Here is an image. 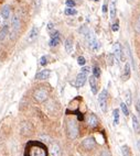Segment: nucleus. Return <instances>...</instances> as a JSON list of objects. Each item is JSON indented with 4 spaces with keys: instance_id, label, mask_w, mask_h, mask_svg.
<instances>
[{
    "instance_id": "obj_40",
    "label": "nucleus",
    "mask_w": 140,
    "mask_h": 156,
    "mask_svg": "<svg viewBox=\"0 0 140 156\" xmlns=\"http://www.w3.org/2000/svg\"><path fill=\"white\" fill-rule=\"evenodd\" d=\"M100 156H112V155H110V153L108 151H103Z\"/></svg>"
},
{
    "instance_id": "obj_26",
    "label": "nucleus",
    "mask_w": 140,
    "mask_h": 156,
    "mask_svg": "<svg viewBox=\"0 0 140 156\" xmlns=\"http://www.w3.org/2000/svg\"><path fill=\"white\" fill-rule=\"evenodd\" d=\"M93 76L95 78L100 77V69H99L98 66H95V67H94V69H93Z\"/></svg>"
},
{
    "instance_id": "obj_9",
    "label": "nucleus",
    "mask_w": 140,
    "mask_h": 156,
    "mask_svg": "<svg viewBox=\"0 0 140 156\" xmlns=\"http://www.w3.org/2000/svg\"><path fill=\"white\" fill-rule=\"evenodd\" d=\"M82 145L85 149H88L89 151V149H94V146L96 145V141L95 139H93V137H87V139H85L83 141Z\"/></svg>"
},
{
    "instance_id": "obj_10",
    "label": "nucleus",
    "mask_w": 140,
    "mask_h": 156,
    "mask_svg": "<svg viewBox=\"0 0 140 156\" xmlns=\"http://www.w3.org/2000/svg\"><path fill=\"white\" fill-rule=\"evenodd\" d=\"M97 78H95L94 76H92V77H89V85H91V90H92V92L94 94V95H96L97 94V90H98V85H97V80H96Z\"/></svg>"
},
{
    "instance_id": "obj_11",
    "label": "nucleus",
    "mask_w": 140,
    "mask_h": 156,
    "mask_svg": "<svg viewBox=\"0 0 140 156\" xmlns=\"http://www.w3.org/2000/svg\"><path fill=\"white\" fill-rule=\"evenodd\" d=\"M50 74H51V71L49 69H43V71H39L38 74L35 75V78L39 79V80H44V79H48Z\"/></svg>"
},
{
    "instance_id": "obj_6",
    "label": "nucleus",
    "mask_w": 140,
    "mask_h": 156,
    "mask_svg": "<svg viewBox=\"0 0 140 156\" xmlns=\"http://www.w3.org/2000/svg\"><path fill=\"white\" fill-rule=\"evenodd\" d=\"M67 129H68V134L70 136L72 137V139H75L77 134H79V128H77V123L75 121H70L68 122V126H67Z\"/></svg>"
},
{
    "instance_id": "obj_14",
    "label": "nucleus",
    "mask_w": 140,
    "mask_h": 156,
    "mask_svg": "<svg viewBox=\"0 0 140 156\" xmlns=\"http://www.w3.org/2000/svg\"><path fill=\"white\" fill-rule=\"evenodd\" d=\"M0 14L2 16V17L6 19V20H9V18L11 16V9L9 6H4V7L1 8V11H0Z\"/></svg>"
},
{
    "instance_id": "obj_35",
    "label": "nucleus",
    "mask_w": 140,
    "mask_h": 156,
    "mask_svg": "<svg viewBox=\"0 0 140 156\" xmlns=\"http://www.w3.org/2000/svg\"><path fill=\"white\" fill-rule=\"evenodd\" d=\"M107 7H108V4H107V0H105V4H103V8H102L103 13H106L107 12Z\"/></svg>"
},
{
    "instance_id": "obj_8",
    "label": "nucleus",
    "mask_w": 140,
    "mask_h": 156,
    "mask_svg": "<svg viewBox=\"0 0 140 156\" xmlns=\"http://www.w3.org/2000/svg\"><path fill=\"white\" fill-rule=\"evenodd\" d=\"M86 80H87V75L84 74V73H79L77 76H76V80H75V86L76 87H83V86L85 85Z\"/></svg>"
},
{
    "instance_id": "obj_20",
    "label": "nucleus",
    "mask_w": 140,
    "mask_h": 156,
    "mask_svg": "<svg viewBox=\"0 0 140 156\" xmlns=\"http://www.w3.org/2000/svg\"><path fill=\"white\" fill-rule=\"evenodd\" d=\"M38 34H39V29L37 27H32V30L30 31V34H29L28 40H29V41H33L34 39L38 36Z\"/></svg>"
},
{
    "instance_id": "obj_33",
    "label": "nucleus",
    "mask_w": 140,
    "mask_h": 156,
    "mask_svg": "<svg viewBox=\"0 0 140 156\" xmlns=\"http://www.w3.org/2000/svg\"><path fill=\"white\" fill-rule=\"evenodd\" d=\"M65 4H66V6L70 7V8H73L74 6H75V2H74L73 0H66V2H65Z\"/></svg>"
},
{
    "instance_id": "obj_4",
    "label": "nucleus",
    "mask_w": 140,
    "mask_h": 156,
    "mask_svg": "<svg viewBox=\"0 0 140 156\" xmlns=\"http://www.w3.org/2000/svg\"><path fill=\"white\" fill-rule=\"evenodd\" d=\"M113 50H114V55L116 56V58L119 62H126V58H125V54H124V50L121 48L120 43L116 42L115 44L113 45Z\"/></svg>"
},
{
    "instance_id": "obj_30",
    "label": "nucleus",
    "mask_w": 140,
    "mask_h": 156,
    "mask_svg": "<svg viewBox=\"0 0 140 156\" xmlns=\"http://www.w3.org/2000/svg\"><path fill=\"white\" fill-rule=\"evenodd\" d=\"M77 63H79V65H82V66H84V65H85V63H86L85 57H84V56H79V57L77 58Z\"/></svg>"
},
{
    "instance_id": "obj_28",
    "label": "nucleus",
    "mask_w": 140,
    "mask_h": 156,
    "mask_svg": "<svg viewBox=\"0 0 140 156\" xmlns=\"http://www.w3.org/2000/svg\"><path fill=\"white\" fill-rule=\"evenodd\" d=\"M107 63H108L109 66H113L114 65V54L107 55Z\"/></svg>"
},
{
    "instance_id": "obj_5",
    "label": "nucleus",
    "mask_w": 140,
    "mask_h": 156,
    "mask_svg": "<svg viewBox=\"0 0 140 156\" xmlns=\"http://www.w3.org/2000/svg\"><path fill=\"white\" fill-rule=\"evenodd\" d=\"M20 29V19L18 16H14L11 21V39H13V36L17 34V32Z\"/></svg>"
},
{
    "instance_id": "obj_41",
    "label": "nucleus",
    "mask_w": 140,
    "mask_h": 156,
    "mask_svg": "<svg viewBox=\"0 0 140 156\" xmlns=\"http://www.w3.org/2000/svg\"><path fill=\"white\" fill-rule=\"evenodd\" d=\"M40 6H41V0H35V8L39 9Z\"/></svg>"
},
{
    "instance_id": "obj_21",
    "label": "nucleus",
    "mask_w": 140,
    "mask_h": 156,
    "mask_svg": "<svg viewBox=\"0 0 140 156\" xmlns=\"http://www.w3.org/2000/svg\"><path fill=\"white\" fill-rule=\"evenodd\" d=\"M124 97H125V100H126V105H131V92L130 90H126L125 94H124Z\"/></svg>"
},
{
    "instance_id": "obj_15",
    "label": "nucleus",
    "mask_w": 140,
    "mask_h": 156,
    "mask_svg": "<svg viewBox=\"0 0 140 156\" xmlns=\"http://www.w3.org/2000/svg\"><path fill=\"white\" fill-rule=\"evenodd\" d=\"M50 154L52 156H60L61 154V147L58 146V144H52L50 147Z\"/></svg>"
},
{
    "instance_id": "obj_44",
    "label": "nucleus",
    "mask_w": 140,
    "mask_h": 156,
    "mask_svg": "<svg viewBox=\"0 0 140 156\" xmlns=\"http://www.w3.org/2000/svg\"><path fill=\"white\" fill-rule=\"evenodd\" d=\"M95 1H98V0H95Z\"/></svg>"
},
{
    "instance_id": "obj_42",
    "label": "nucleus",
    "mask_w": 140,
    "mask_h": 156,
    "mask_svg": "<svg viewBox=\"0 0 140 156\" xmlns=\"http://www.w3.org/2000/svg\"><path fill=\"white\" fill-rule=\"evenodd\" d=\"M48 29L49 30H52V29H53V23H52V22H49L48 23Z\"/></svg>"
},
{
    "instance_id": "obj_27",
    "label": "nucleus",
    "mask_w": 140,
    "mask_h": 156,
    "mask_svg": "<svg viewBox=\"0 0 140 156\" xmlns=\"http://www.w3.org/2000/svg\"><path fill=\"white\" fill-rule=\"evenodd\" d=\"M58 43H60V36L53 37L50 41V46H56V45H58Z\"/></svg>"
},
{
    "instance_id": "obj_12",
    "label": "nucleus",
    "mask_w": 140,
    "mask_h": 156,
    "mask_svg": "<svg viewBox=\"0 0 140 156\" xmlns=\"http://www.w3.org/2000/svg\"><path fill=\"white\" fill-rule=\"evenodd\" d=\"M130 74H131V71H130V65L129 63H126L125 64V68H124V74L121 76L123 78V82H126L130 78Z\"/></svg>"
},
{
    "instance_id": "obj_34",
    "label": "nucleus",
    "mask_w": 140,
    "mask_h": 156,
    "mask_svg": "<svg viewBox=\"0 0 140 156\" xmlns=\"http://www.w3.org/2000/svg\"><path fill=\"white\" fill-rule=\"evenodd\" d=\"M6 22H7V20L4 19L1 14H0V27H4V25H6Z\"/></svg>"
},
{
    "instance_id": "obj_19",
    "label": "nucleus",
    "mask_w": 140,
    "mask_h": 156,
    "mask_svg": "<svg viewBox=\"0 0 140 156\" xmlns=\"http://www.w3.org/2000/svg\"><path fill=\"white\" fill-rule=\"evenodd\" d=\"M9 30H10V27L7 25V24L2 27V30L0 31V41H2V40L6 39V36L9 34Z\"/></svg>"
},
{
    "instance_id": "obj_3",
    "label": "nucleus",
    "mask_w": 140,
    "mask_h": 156,
    "mask_svg": "<svg viewBox=\"0 0 140 156\" xmlns=\"http://www.w3.org/2000/svg\"><path fill=\"white\" fill-rule=\"evenodd\" d=\"M107 98H108V91L106 89H103L98 96V103L103 112L107 111Z\"/></svg>"
},
{
    "instance_id": "obj_32",
    "label": "nucleus",
    "mask_w": 140,
    "mask_h": 156,
    "mask_svg": "<svg viewBox=\"0 0 140 156\" xmlns=\"http://www.w3.org/2000/svg\"><path fill=\"white\" fill-rule=\"evenodd\" d=\"M136 110H137V112H138V114H139V117H140V100L138 98H137V100H136Z\"/></svg>"
},
{
    "instance_id": "obj_25",
    "label": "nucleus",
    "mask_w": 140,
    "mask_h": 156,
    "mask_svg": "<svg viewBox=\"0 0 140 156\" xmlns=\"http://www.w3.org/2000/svg\"><path fill=\"white\" fill-rule=\"evenodd\" d=\"M64 12H65V14H66V16H74V14L77 13V11H76L75 9H73V8H70V7L66 8Z\"/></svg>"
},
{
    "instance_id": "obj_16",
    "label": "nucleus",
    "mask_w": 140,
    "mask_h": 156,
    "mask_svg": "<svg viewBox=\"0 0 140 156\" xmlns=\"http://www.w3.org/2000/svg\"><path fill=\"white\" fill-rule=\"evenodd\" d=\"M116 2H117V0H112V1H110L109 11H110V18H112V19H115V18H116V12H117Z\"/></svg>"
},
{
    "instance_id": "obj_43",
    "label": "nucleus",
    "mask_w": 140,
    "mask_h": 156,
    "mask_svg": "<svg viewBox=\"0 0 140 156\" xmlns=\"http://www.w3.org/2000/svg\"><path fill=\"white\" fill-rule=\"evenodd\" d=\"M138 149H140V141H139V142H138Z\"/></svg>"
},
{
    "instance_id": "obj_13",
    "label": "nucleus",
    "mask_w": 140,
    "mask_h": 156,
    "mask_svg": "<svg viewBox=\"0 0 140 156\" xmlns=\"http://www.w3.org/2000/svg\"><path fill=\"white\" fill-rule=\"evenodd\" d=\"M64 48H65V51L66 53H72L73 52V48H74V44H73V39L72 37H68L66 39V41H65V44H64Z\"/></svg>"
},
{
    "instance_id": "obj_36",
    "label": "nucleus",
    "mask_w": 140,
    "mask_h": 156,
    "mask_svg": "<svg viewBox=\"0 0 140 156\" xmlns=\"http://www.w3.org/2000/svg\"><path fill=\"white\" fill-rule=\"evenodd\" d=\"M50 36H51V39H53V37H58V36H60V33H58V31H53V32H51Z\"/></svg>"
},
{
    "instance_id": "obj_39",
    "label": "nucleus",
    "mask_w": 140,
    "mask_h": 156,
    "mask_svg": "<svg viewBox=\"0 0 140 156\" xmlns=\"http://www.w3.org/2000/svg\"><path fill=\"white\" fill-rule=\"evenodd\" d=\"M118 22H116V23H114L113 25H112V30L113 31H115V32H116V31H118Z\"/></svg>"
},
{
    "instance_id": "obj_37",
    "label": "nucleus",
    "mask_w": 140,
    "mask_h": 156,
    "mask_svg": "<svg viewBox=\"0 0 140 156\" xmlns=\"http://www.w3.org/2000/svg\"><path fill=\"white\" fill-rule=\"evenodd\" d=\"M89 71H91V68L88 67V66H84V67L82 68V73H84V74H88Z\"/></svg>"
},
{
    "instance_id": "obj_24",
    "label": "nucleus",
    "mask_w": 140,
    "mask_h": 156,
    "mask_svg": "<svg viewBox=\"0 0 140 156\" xmlns=\"http://www.w3.org/2000/svg\"><path fill=\"white\" fill-rule=\"evenodd\" d=\"M120 109H121V111L125 115H129V110H128V107L125 102H120Z\"/></svg>"
},
{
    "instance_id": "obj_1",
    "label": "nucleus",
    "mask_w": 140,
    "mask_h": 156,
    "mask_svg": "<svg viewBox=\"0 0 140 156\" xmlns=\"http://www.w3.org/2000/svg\"><path fill=\"white\" fill-rule=\"evenodd\" d=\"M48 152L42 144L33 143L28 147V156H46Z\"/></svg>"
},
{
    "instance_id": "obj_18",
    "label": "nucleus",
    "mask_w": 140,
    "mask_h": 156,
    "mask_svg": "<svg viewBox=\"0 0 140 156\" xmlns=\"http://www.w3.org/2000/svg\"><path fill=\"white\" fill-rule=\"evenodd\" d=\"M133 126L135 132H136L137 134H139L140 133V123H139V119L137 118L136 115H133Z\"/></svg>"
},
{
    "instance_id": "obj_22",
    "label": "nucleus",
    "mask_w": 140,
    "mask_h": 156,
    "mask_svg": "<svg viewBox=\"0 0 140 156\" xmlns=\"http://www.w3.org/2000/svg\"><path fill=\"white\" fill-rule=\"evenodd\" d=\"M113 115H114V124L117 126V124L119 123V110H118V109H115L113 112Z\"/></svg>"
},
{
    "instance_id": "obj_38",
    "label": "nucleus",
    "mask_w": 140,
    "mask_h": 156,
    "mask_svg": "<svg viewBox=\"0 0 140 156\" xmlns=\"http://www.w3.org/2000/svg\"><path fill=\"white\" fill-rule=\"evenodd\" d=\"M136 30H137V32H138V33H140V17L138 18V20H137Z\"/></svg>"
},
{
    "instance_id": "obj_29",
    "label": "nucleus",
    "mask_w": 140,
    "mask_h": 156,
    "mask_svg": "<svg viewBox=\"0 0 140 156\" xmlns=\"http://www.w3.org/2000/svg\"><path fill=\"white\" fill-rule=\"evenodd\" d=\"M46 64H48V56H42L40 58V65L41 66H45Z\"/></svg>"
},
{
    "instance_id": "obj_31",
    "label": "nucleus",
    "mask_w": 140,
    "mask_h": 156,
    "mask_svg": "<svg viewBox=\"0 0 140 156\" xmlns=\"http://www.w3.org/2000/svg\"><path fill=\"white\" fill-rule=\"evenodd\" d=\"M88 27H86V25H83L82 27H81V30H79V32H81V33L83 34V35H85L86 33H87V32H88Z\"/></svg>"
},
{
    "instance_id": "obj_23",
    "label": "nucleus",
    "mask_w": 140,
    "mask_h": 156,
    "mask_svg": "<svg viewBox=\"0 0 140 156\" xmlns=\"http://www.w3.org/2000/svg\"><path fill=\"white\" fill-rule=\"evenodd\" d=\"M121 153L124 156H130V147L128 145H123L121 147Z\"/></svg>"
},
{
    "instance_id": "obj_17",
    "label": "nucleus",
    "mask_w": 140,
    "mask_h": 156,
    "mask_svg": "<svg viewBox=\"0 0 140 156\" xmlns=\"http://www.w3.org/2000/svg\"><path fill=\"white\" fill-rule=\"evenodd\" d=\"M87 122L92 128H96L98 126V118L96 117L95 114H89L88 119H87Z\"/></svg>"
},
{
    "instance_id": "obj_7",
    "label": "nucleus",
    "mask_w": 140,
    "mask_h": 156,
    "mask_svg": "<svg viewBox=\"0 0 140 156\" xmlns=\"http://www.w3.org/2000/svg\"><path fill=\"white\" fill-rule=\"evenodd\" d=\"M34 98L39 102H43L48 98V91L45 89H38L37 91L34 92Z\"/></svg>"
},
{
    "instance_id": "obj_2",
    "label": "nucleus",
    "mask_w": 140,
    "mask_h": 156,
    "mask_svg": "<svg viewBox=\"0 0 140 156\" xmlns=\"http://www.w3.org/2000/svg\"><path fill=\"white\" fill-rule=\"evenodd\" d=\"M85 39L87 43H88L89 48L94 50V51H97L99 48V42L97 41V37H96L95 33L93 32L92 30H88V32L85 34Z\"/></svg>"
}]
</instances>
